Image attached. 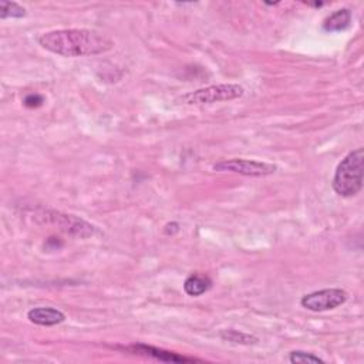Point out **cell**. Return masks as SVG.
<instances>
[{"label": "cell", "instance_id": "9a60e30c", "mask_svg": "<svg viewBox=\"0 0 364 364\" xmlns=\"http://www.w3.org/2000/svg\"><path fill=\"white\" fill-rule=\"evenodd\" d=\"M178 231H179V224H178V222L167 224L165 228H164V234H165V235H175Z\"/></svg>", "mask_w": 364, "mask_h": 364}, {"label": "cell", "instance_id": "30bf717a", "mask_svg": "<svg viewBox=\"0 0 364 364\" xmlns=\"http://www.w3.org/2000/svg\"><path fill=\"white\" fill-rule=\"evenodd\" d=\"M351 12L349 9H340L327 17L323 23V30L327 33H338L350 27L351 24Z\"/></svg>", "mask_w": 364, "mask_h": 364}, {"label": "cell", "instance_id": "8992f818", "mask_svg": "<svg viewBox=\"0 0 364 364\" xmlns=\"http://www.w3.org/2000/svg\"><path fill=\"white\" fill-rule=\"evenodd\" d=\"M213 171L218 172H234L245 176H268L278 171V167L271 162L257 161V160H243L232 158L213 164Z\"/></svg>", "mask_w": 364, "mask_h": 364}, {"label": "cell", "instance_id": "7c38bea8", "mask_svg": "<svg viewBox=\"0 0 364 364\" xmlns=\"http://www.w3.org/2000/svg\"><path fill=\"white\" fill-rule=\"evenodd\" d=\"M26 9L16 2H6V0H0V19H22L24 17Z\"/></svg>", "mask_w": 364, "mask_h": 364}, {"label": "cell", "instance_id": "7a4b0ae2", "mask_svg": "<svg viewBox=\"0 0 364 364\" xmlns=\"http://www.w3.org/2000/svg\"><path fill=\"white\" fill-rule=\"evenodd\" d=\"M364 150L357 149L349 153L338 165L332 187L339 197L351 198L363 190Z\"/></svg>", "mask_w": 364, "mask_h": 364}, {"label": "cell", "instance_id": "4fadbf2b", "mask_svg": "<svg viewBox=\"0 0 364 364\" xmlns=\"http://www.w3.org/2000/svg\"><path fill=\"white\" fill-rule=\"evenodd\" d=\"M289 361L294 364H317L324 363V360L313 353L303 351V350H294L289 354Z\"/></svg>", "mask_w": 364, "mask_h": 364}, {"label": "cell", "instance_id": "3957f363", "mask_svg": "<svg viewBox=\"0 0 364 364\" xmlns=\"http://www.w3.org/2000/svg\"><path fill=\"white\" fill-rule=\"evenodd\" d=\"M243 94H245V89L235 83L212 84L182 96L181 101L187 105H208L215 103L232 101L243 97Z\"/></svg>", "mask_w": 364, "mask_h": 364}, {"label": "cell", "instance_id": "5bb4252c", "mask_svg": "<svg viewBox=\"0 0 364 364\" xmlns=\"http://www.w3.org/2000/svg\"><path fill=\"white\" fill-rule=\"evenodd\" d=\"M43 103H45V97L42 94H38V93L27 94L23 100V104L27 108H39V107L43 105Z\"/></svg>", "mask_w": 364, "mask_h": 364}, {"label": "cell", "instance_id": "ba28073f", "mask_svg": "<svg viewBox=\"0 0 364 364\" xmlns=\"http://www.w3.org/2000/svg\"><path fill=\"white\" fill-rule=\"evenodd\" d=\"M27 319L38 326H45V327H52L63 323L66 320V314L54 308H33L27 313Z\"/></svg>", "mask_w": 364, "mask_h": 364}, {"label": "cell", "instance_id": "8fae6325", "mask_svg": "<svg viewBox=\"0 0 364 364\" xmlns=\"http://www.w3.org/2000/svg\"><path fill=\"white\" fill-rule=\"evenodd\" d=\"M220 336L225 342H229L234 344H243V346L257 344L259 342V339L257 336L241 332V331H234V329H224L220 332Z\"/></svg>", "mask_w": 364, "mask_h": 364}, {"label": "cell", "instance_id": "6da1fadb", "mask_svg": "<svg viewBox=\"0 0 364 364\" xmlns=\"http://www.w3.org/2000/svg\"><path fill=\"white\" fill-rule=\"evenodd\" d=\"M39 45L57 56L84 57L110 52L114 42L104 33L90 29H61L43 33Z\"/></svg>", "mask_w": 364, "mask_h": 364}, {"label": "cell", "instance_id": "5b68a950", "mask_svg": "<svg viewBox=\"0 0 364 364\" xmlns=\"http://www.w3.org/2000/svg\"><path fill=\"white\" fill-rule=\"evenodd\" d=\"M349 299V294L340 287L321 289L316 292L308 294L301 299L302 308L310 312H329L340 308Z\"/></svg>", "mask_w": 364, "mask_h": 364}, {"label": "cell", "instance_id": "277c9868", "mask_svg": "<svg viewBox=\"0 0 364 364\" xmlns=\"http://www.w3.org/2000/svg\"><path fill=\"white\" fill-rule=\"evenodd\" d=\"M38 218L43 220L42 224L53 225V227L59 228V231H61L67 235H71V236L89 238L97 232L94 225L82 220V218H77L75 215L61 213V212H57L53 209L42 211L40 213H38Z\"/></svg>", "mask_w": 364, "mask_h": 364}, {"label": "cell", "instance_id": "52a82bcc", "mask_svg": "<svg viewBox=\"0 0 364 364\" xmlns=\"http://www.w3.org/2000/svg\"><path fill=\"white\" fill-rule=\"evenodd\" d=\"M123 350L132 353V354L153 357V358L164 361V363H197V361H201V360L194 358V357H185V356H181L178 353L164 350V349L150 346V344H144V343H135V344L123 347Z\"/></svg>", "mask_w": 364, "mask_h": 364}, {"label": "cell", "instance_id": "9c48e42d", "mask_svg": "<svg viewBox=\"0 0 364 364\" xmlns=\"http://www.w3.org/2000/svg\"><path fill=\"white\" fill-rule=\"evenodd\" d=\"M211 287H212L211 278L198 272L190 275L184 282V292L192 298H198L206 294Z\"/></svg>", "mask_w": 364, "mask_h": 364}]
</instances>
